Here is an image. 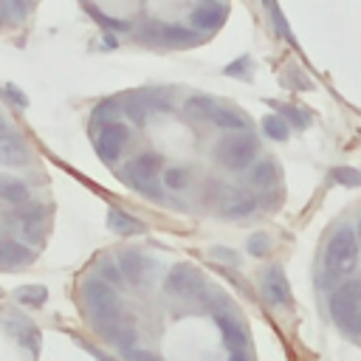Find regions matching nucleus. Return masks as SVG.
<instances>
[{
  "instance_id": "nucleus-1",
  "label": "nucleus",
  "mask_w": 361,
  "mask_h": 361,
  "mask_svg": "<svg viewBox=\"0 0 361 361\" xmlns=\"http://www.w3.org/2000/svg\"><path fill=\"white\" fill-rule=\"evenodd\" d=\"M358 262V234L350 226L333 231L324 248V274L327 279H344L355 271Z\"/></svg>"
},
{
  "instance_id": "nucleus-2",
  "label": "nucleus",
  "mask_w": 361,
  "mask_h": 361,
  "mask_svg": "<svg viewBox=\"0 0 361 361\" xmlns=\"http://www.w3.org/2000/svg\"><path fill=\"white\" fill-rule=\"evenodd\" d=\"M82 290H85V307H87L90 319L99 327L107 330L116 322H121V299H118V293L113 290L110 282H104V279H87Z\"/></svg>"
},
{
  "instance_id": "nucleus-3",
  "label": "nucleus",
  "mask_w": 361,
  "mask_h": 361,
  "mask_svg": "<svg viewBox=\"0 0 361 361\" xmlns=\"http://www.w3.org/2000/svg\"><path fill=\"white\" fill-rule=\"evenodd\" d=\"M259 152V141L257 135H251L248 130H237L231 135H223L217 144H214V161L231 172H240V169H248L254 164Z\"/></svg>"
},
{
  "instance_id": "nucleus-4",
  "label": "nucleus",
  "mask_w": 361,
  "mask_h": 361,
  "mask_svg": "<svg viewBox=\"0 0 361 361\" xmlns=\"http://www.w3.org/2000/svg\"><path fill=\"white\" fill-rule=\"evenodd\" d=\"M358 310H361V279H347L330 293V316L341 330H347V324L355 319Z\"/></svg>"
},
{
  "instance_id": "nucleus-5",
  "label": "nucleus",
  "mask_w": 361,
  "mask_h": 361,
  "mask_svg": "<svg viewBox=\"0 0 361 361\" xmlns=\"http://www.w3.org/2000/svg\"><path fill=\"white\" fill-rule=\"evenodd\" d=\"M200 37L203 34L195 31L192 25H178V23H149V28L144 31V39L166 48H192L200 42Z\"/></svg>"
},
{
  "instance_id": "nucleus-6",
  "label": "nucleus",
  "mask_w": 361,
  "mask_h": 361,
  "mask_svg": "<svg viewBox=\"0 0 361 361\" xmlns=\"http://www.w3.org/2000/svg\"><path fill=\"white\" fill-rule=\"evenodd\" d=\"M127 141H130V127L121 124V121H107V124H102L99 133H96V138H93L99 158L107 161V164H113V161L121 155V149H124Z\"/></svg>"
},
{
  "instance_id": "nucleus-7",
  "label": "nucleus",
  "mask_w": 361,
  "mask_h": 361,
  "mask_svg": "<svg viewBox=\"0 0 361 361\" xmlns=\"http://www.w3.org/2000/svg\"><path fill=\"white\" fill-rule=\"evenodd\" d=\"M161 166H164V158H161L158 152H141V155H135V158L124 166V178H127L130 186L147 192L149 183H155Z\"/></svg>"
},
{
  "instance_id": "nucleus-8",
  "label": "nucleus",
  "mask_w": 361,
  "mask_h": 361,
  "mask_svg": "<svg viewBox=\"0 0 361 361\" xmlns=\"http://www.w3.org/2000/svg\"><path fill=\"white\" fill-rule=\"evenodd\" d=\"M164 288H166V293H172V296L189 299V296H195V293L203 288V276H200L192 265H175V268L169 271Z\"/></svg>"
},
{
  "instance_id": "nucleus-9",
  "label": "nucleus",
  "mask_w": 361,
  "mask_h": 361,
  "mask_svg": "<svg viewBox=\"0 0 361 361\" xmlns=\"http://www.w3.org/2000/svg\"><path fill=\"white\" fill-rule=\"evenodd\" d=\"M226 17H228V8H226L223 3H217V0H212V3L197 6V8L192 11L189 23H192L195 31H200V34H212V31H217V28L226 23Z\"/></svg>"
},
{
  "instance_id": "nucleus-10",
  "label": "nucleus",
  "mask_w": 361,
  "mask_h": 361,
  "mask_svg": "<svg viewBox=\"0 0 361 361\" xmlns=\"http://www.w3.org/2000/svg\"><path fill=\"white\" fill-rule=\"evenodd\" d=\"M118 268H121V274L133 282V285H144L147 279H149V271H152V262L141 254V251H121L118 254Z\"/></svg>"
},
{
  "instance_id": "nucleus-11",
  "label": "nucleus",
  "mask_w": 361,
  "mask_h": 361,
  "mask_svg": "<svg viewBox=\"0 0 361 361\" xmlns=\"http://www.w3.org/2000/svg\"><path fill=\"white\" fill-rule=\"evenodd\" d=\"M262 293L271 305H290V285L282 274V268H268L262 274Z\"/></svg>"
},
{
  "instance_id": "nucleus-12",
  "label": "nucleus",
  "mask_w": 361,
  "mask_h": 361,
  "mask_svg": "<svg viewBox=\"0 0 361 361\" xmlns=\"http://www.w3.org/2000/svg\"><path fill=\"white\" fill-rule=\"evenodd\" d=\"M34 259V251L14 237H0V268H23Z\"/></svg>"
},
{
  "instance_id": "nucleus-13",
  "label": "nucleus",
  "mask_w": 361,
  "mask_h": 361,
  "mask_svg": "<svg viewBox=\"0 0 361 361\" xmlns=\"http://www.w3.org/2000/svg\"><path fill=\"white\" fill-rule=\"evenodd\" d=\"M214 319H217V324H220V330H223V344H226L228 350H248V333H245V327H243L234 316L217 313Z\"/></svg>"
},
{
  "instance_id": "nucleus-14",
  "label": "nucleus",
  "mask_w": 361,
  "mask_h": 361,
  "mask_svg": "<svg viewBox=\"0 0 361 361\" xmlns=\"http://www.w3.org/2000/svg\"><path fill=\"white\" fill-rule=\"evenodd\" d=\"M155 102H158V99H155V96H149V93H135V96L121 99V113H124L130 121L144 124V121H147V116L152 113Z\"/></svg>"
},
{
  "instance_id": "nucleus-15",
  "label": "nucleus",
  "mask_w": 361,
  "mask_h": 361,
  "mask_svg": "<svg viewBox=\"0 0 361 361\" xmlns=\"http://www.w3.org/2000/svg\"><path fill=\"white\" fill-rule=\"evenodd\" d=\"M248 180H251V186H257V189H271V186H276V180H279V169H276V164H274L271 158H262V161L251 164Z\"/></svg>"
},
{
  "instance_id": "nucleus-16",
  "label": "nucleus",
  "mask_w": 361,
  "mask_h": 361,
  "mask_svg": "<svg viewBox=\"0 0 361 361\" xmlns=\"http://www.w3.org/2000/svg\"><path fill=\"white\" fill-rule=\"evenodd\" d=\"M6 327L17 336V341H20L23 347H28L34 355L39 353V330H37L28 319H6Z\"/></svg>"
},
{
  "instance_id": "nucleus-17",
  "label": "nucleus",
  "mask_w": 361,
  "mask_h": 361,
  "mask_svg": "<svg viewBox=\"0 0 361 361\" xmlns=\"http://www.w3.org/2000/svg\"><path fill=\"white\" fill-rule=\"evenodd\" d=\"M107 226H110L116 234H121V237H133V234H141V231H144V223H141L138 217L121 212V209H110V212H107Z\"/></svg>"
},
{
  "instance_id": "nucleus-18",
  "label": "nucleus",
  "mask_w": 361,
  "mask_h": 361,
  "mask_svg": "<svg viewBox=\"0 0 361 361\" xmlns=\"http://www.w3.org/2000/svg\"><path fill=\"white\" fill-rule=\"evenodd\" d=\"M28 197H31V192H28V186L23 180H17V178H0V200L14 203V206H25Z\"/></svg>"
},
{
  "instance_id": "nucleus-19",
  "label": "nucleus",
  "mask_w": 361,
  "mask_h": 361,
  "mask_svg": "<svg viewBox=\"0 0 361 361\" xmlns=\"http://www.w3.org/2000/svg\"><path fill=\"white\" fill-rule=\"evenodd\" d=\"M212 121H214V127L228 130V133L248 130V121H245L237 110H226V107H214V110H212Z\"/></svg>"
},
{
  "instance_id": "nucleus-20",
  "label": "nucleus",
  "mask_w": 361,
  "mask_h": 361,
  "mask_svg": "<svg viewBox=\"0 0 361 361\" xmlns=\"http://www.w3.org/2000/svg\"><path fill=\"white\" fill-rule=\"evenodd\" d=\"M17 228H23L31 240H37L39 237V226H42V209L39 206H28V209H23L20 214H17Z\"/></svg>"
},
{
  "instance_id": "nucleus-21",
  "label": "nucleus",
  "mask_w": 361,
  "mask_h": 361,
  "mask_svg": "<svg viewBox=\"0 0 361 361\" xmlns=\"http://www.w3.org/2000/svg\"><path fill=\"white\" fill-rule=\"evenodd\" d=\"M0 164L3 166H23L25 164V149L20 141L14 138H3L0 141Z\"/></svg>"
},
{
  "instance_id": "nucleus-22",
  "label": "nucleus",
  "mask_w": 361,
  "mask_h": 361,
  "mask_svg": "<svg viewBox=\"0 0 361 361\" xmlns=\"http://www.w3.org/2000/svg\"><path fill=\"white\" fill-rule=\"evenodd\" d=\"M212 110H214V102H212L209 96H192V99H186V104H183L186 118H195V121L212 118Z\"/></svg>"
},
{
  "instance_id": "nucleus-23",
  "label": "nucleus",
  "mask_w": 361,
  "mask_h": 361,
  "mask_svg": "<svg viewBox=\"0 0 361 361\" xmlns=\"http://www.w3.org/2000/svg\"><path fill=\"white\" fill-rule=\"evenodd\" d=\"M262 130H265V135L274 138V141H285L288 133H290L288 121H285L282 116H276V113H268V116L262 118Z\"/></svg>"
},
{
  "instance_id": "nucleus-24",
  "label": "nucleus",
  "mask_w": 361,
  "mask_h": 361,
  "mask_svg": "<svg viewBox=\"0 0 361 361\" xmlns=\"http://www.w3.org/2000/svg\"><path fill=\"white\" fill-rule=\"evenodd\" d=\"M45 299H48V290L42 285H23V288H17V302L20 305L39 307V305H45Z\"/></svg>"
},
{
  "instance_id": "nucleus-25",
  "label": "nucleus",
  "mask_w": 361,
  "mask_h": 361,
  "mask_svg": "<svg viewBox=\"0 0 361 361\" xmlns=\"http://www.w3.org/2000/svg\"><path fill=\"white\" fill-rule=\"evenodd\" d=\"M118 116H121V99H104V102L96 104V110H93V121H102V124L118 121Z\"/></svg>"
},
{
  "instance_id": "nucleus-26",
  "label": "nucleus",
  "mask_w": 361,
  "mask_h": 361,
  "mask_svg": "<svg viewBox=\"0 0 361 361\" xmlns=\"http://www.w3.org/2000/svg\"><path fill=\"white\" fill-rule=\"evenodd\" d=\"M330 178L336 183H341V186H353V189L361 186V169H355V166H333Z\"/></svg>"
},
{
  "instance_id": "nucleus-27",
  "label": "nucleus",
  "mask_w": 361,
  "mask_h": 361,
  "mask_svg": "<svg viewBox=\"0 0 361 361\" xmlns=\"http://www.w3.org/2000/svg\"><path fill=\"white\" fill-rule=\"evenodd\" d=\"M265 8H268V14H271V20H274V28H276V34H279V37H285L288 42H293V34H290V28H288V20H285V14L279 11L276 0H265Z\"/></svg>"
},
{
  "instance_id": "nucleus-28",
  "label": "nucleus",
  "mask_w": 361,
  "mask_h": 361,
  "mask_svg": "<svg viewBox=\"0 0 361 361\" xmlns=\"http://www.w3.org/2000/svg\"><path fill=\"white\" fill-rule=\"evenodd\" d=\"M257 209V197H251V195H243V197H237L231 206H226V217H245V214H251Z\"/></svg>"
},
{
  "instance_id": "nucleus-29",
  "label": "nucleus",
  "mask_w": 361,
  "mask_h": 361,
  "mask_svg": "<svg viewBox=\"0 0 361 361\" xmlns=\"http://www.w3.org/2000/svg\"><path fill=\"white\" fill-rule=\"evenodd\" d=\"M99 274H102V279H104V282H110L113 288H118V285H121V279H124V274H121L118 262H113V259H99Z\"/></svg>"
},
{
  "instance_id": "nucleus-30",
  "label": "nucleus",
  "mask_w": 361,
  "mask_h": 361,
  "mask_svg": "<svg viewBox=\"0 0 361 361\" xmlns=\"http://www.w3.org/2000/svg\"><path fill=\"white\" fill-rule=\"evenodd\" d=\"M164 183H166L169 189H186V186H189V172L180 169V166H169V169L164 172Z\"/></svg>"
},
{
  "instance_id": "nucleus-31",
  "label": "nucleus",
  "mask_w": 361,
  "mask_h": 361,
  "mask_svg": "<svg viewBox=\"0 0 361 361\" xmlns=\"http://www.w3.org/2000/svg\"><path fill=\"white\" fill-rule=\"evenodd\" d=\"M279 110H282V118H285V121H293V127H299V130H305V127L310 124V116H307L305 110H299V107L282 104Z\"/></svg>"
},
{
  "instance_id": "nucleus-32",
  "label": "nucleus",
  "mask_w": 361,
  "mask_h": 361,
  "mask_svg": "<svg viewBox=\"0 0 361 361\" xmlns=\"http://www.w3.org/2000/svg\"><path fill=\"white\" fill-rule=\"evenodd\" d=\"M268 248H271V237H268V234L257 231V234L248 237V254H251V257H265Z\"/></svg>"
},
{
  "instance_id": "nucleus-33",
  "label": "nucleus",
  "mask_w": 361,
  "mask_h": 361,
  "mask_svg": "<svg viewBox=\"0 0 361 361\" xmlns=\"http://www.w3.org/2000/svg\"><path fill=\"white\" fill-rule=\"evenodd\" d=\"M25 11H28L25 0H0V14L6 20H20Z\"/></svg>"
},
{
  "instance_id": "nucleus-34",
  "label": "nucleus",
  "mask_w": 361,
  "mask_h": 361,
  "mask_svg": "<svg viewBox=\"0 0 361 361\" xmlns=\"http://www.w3.org/2000/svg\"><path fill=\"white\" fill-rule=\"evenodd\" d=\"M87 14H90L93 20H99V25H102V28H118V31H127V28H130L124 20L107 17V14H104V11H99V8H90V6H87Z\"/></svg>"
},
{
  "instance_id": "nucleus-35",
  "label": "nucleus",
  "mask_w": 361,
  "mask_h": 361,
  "mask_svg": "<svg viewBox=\"0 0 361 361\" xmlns=\"http://www.w3.org/2000/svg\"><path fill=\"white\" fill-rule=\"evenodd\" d=\"M245 68H251V59H248V56H240L237 62L226 65V68H223V73H228V76H240V79H248V76H251V71H245Z\"/></svg>"
},
{
  "instance_id": "nucleus-36",
  "label": "nucleus",
  "mask_w": 361,
  "mask_h": 361,
  "mask_svg": "<svg viewBox=\"0 0 361 361\" xmlns=\"http://www.w3.org/2000/svg\"><path fill=\"white\" fill-rule=\"evenodd\" d=\"M3 96H8V99L17 104V107H25V104H28V99H25V96H23V93H20L14 85H6V87H3Z\"/></svg>"
},
{
  "instance_id": "nucleus-37",
  "label": "nucleus",
  "mask_w": 361,
  "mask_h": 361,
  "mask_svg": "<svg viewBox=\"0 0 361 361\" xmlns=\"http://www.w3.org/2000/svg\"><path fill=\"white\" fill-rule=\"evenodd\" d=\"M130 358H133V361H164L161 355L147 353V350H133V353H130Z\"/></svg>"
},
{
  "instance_id": "nucleus-38",
  "label": "nucleus",
  "mask_w": 361,
  "mask_h": 361,
  "mask_svg": "<svg viewBox=\"0 0 361 361\" xmlns=\"http://www.w3.org/2000/svg\"><path fill=\"white\" fill-rule=\"evenodd\" d=\"M347 333H355V336H361V310L355 313V319L347 324Z\"/></svg>"
},
{
  "instance_id": "nucleus-39",
  "label": "nucleus",
  "mask_w": 361,
  "mask_h": 361,
  "mask_svg": "<svg viewBox=\"0 0 361 361\" xmlns=\"http://www.w3.org/2000/svg\"><path fill=\"white\" fill-rule=\"evenodd\" d=\"M228 361H251V355H248V350H231Z\"/></svg>"
},
{
  "instance_id": "nucleus-40",
  "label": "nucleus",
  "mask_w": 361,
  "mask_h": 361,
  "mask_svg": "<svg viewBox=\"0 0 361 361\" xmlns=\"http://www.w3.org/2000/svg\"><path fill=\"white\" fill-rule=\"evenodd\" d=\"M3 138H8V135H6V121L0 118V141H3Z\"/></svg>"
},
{
  "instance_id": "nucleus-41",
  "label": "nucleus",
  "mask_w": 361,
  "mask_h": 361,
  "mask_svg": "<svg viewBox=\"0 0 361 361\" xmlns=\"http://www.w3.org/2000/svg\"><path fill=\"white\" fill-rule=\"evenodd\" d=\"M355 234H358V240H361V220H358V231H355Z\"/></svg>"
}]
</instances>
